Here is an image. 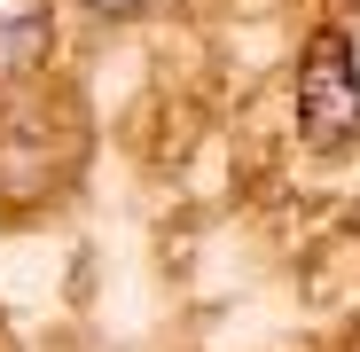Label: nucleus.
I'll return each instance as SVG.
<instances>
[{
  "label": "nucleus",
  "mask_w": 360,
  "mask_h": 352,
  "mask_svg": "<svg viewBox=\"0 0 360 352\" xmlns=\"http://www.w3.org/2000/svg\"><path fill=\"white\" fill-rule=\"evenodd\" d=\"M297 126L314 149H345L360 133V55L337 24L314 32L306 63H297Z\"/></svg>",
  "instance_id": "1"
},
{
  "label": "nucleus",
  "mask_w": 360,
  "mask_h": 352,
  "mask_svg": "<svg viewBox=\"0 0 360 352\" xmlns=\"http://www.w3.org/2000/svg\"><path fill=\"white\" fill-rule=\"evenodd\" d=\"M55 47V0H0V86H24Z\"/></svg>",
  "instance_id": "2"
},
{
  "label": "nucleus",
  "mask_w": 360,
  "mask_h": 352,
  "mask_svg": "<svg viewBox=\"0 0 360 352\" xmlns=\"http://www.w3.org/2000/svg\"><path fill=\"white\" fill-rule=\"evenodd\" d=\"M86 8H110V16H126V8H141V0H86Z\"/></svg>",
  "instance_id": "3"
}]
</instances>
